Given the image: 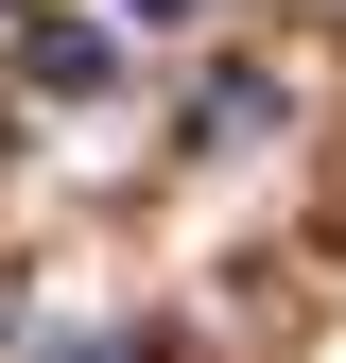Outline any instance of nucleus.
Wrapping results in <instances>:
<instances>
[{"label":"nucleus","mask_w":346,"mask_h":363,"mask_svg":"<svg viewBox=\"0 0 346 363\" xmlns=\"http://www.w3.org/2000/svg\"><path fill=\"white\" fill-rule=\"evenodd\" d=\"M18 86L35 104H86V86H104V35H18Z\"/></svg>","instance_id":"nucleus-1"},{"label":"nucleus","mask_w":346,"mask_h":363,"mask_svg":"<svg viewBox=\"0 0 346 363\" xmlns=\"http://www.w3.org/2000/svg\"><path fill=\"white\" fill-rule=\"evenodd\" d=\"M52 363H139V346H52Z\"/></svg>","instance_id":"nucleus-2"},{"label":"nucleus","mask_w":346,"mask_h":363,"mask_svg":"<svg viewBox=\"0 0 346 363\" xmlns=\"http://www.w3.org/2000/svg\"><path fill=\"white\" fill-rule=\"evenodd\" d=\"M121 18H191V0H121Z\"/></svg>","instance_id":"nucleus-3"},{"label":"nucleus","mask_w":346,"mask_h":363,"mask_svg":"<svg viewBox=\"0 0 346 363\" xmlns=\"http://www.w3.org/2000/svg\"><path fill=\"white\" fill-rule=\"evenodd\" d=\"M0 18H18V0H0Z\"/></svg>","instance_id":"nucleus-4"}]
</instances>
